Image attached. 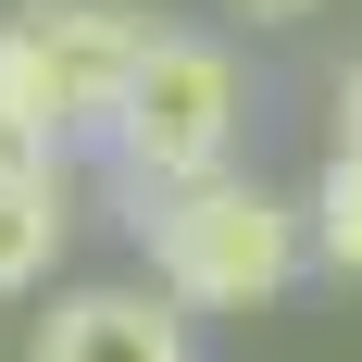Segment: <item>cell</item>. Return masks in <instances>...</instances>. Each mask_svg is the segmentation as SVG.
<instances>
[{"mask_svg": "<svg viewBox=\"0 0 362 362\" xmlns=\"http://www.w3.org/2000/svg\"><path fill=\"white\" fill-rule=\"evenodd\" d=\"M25 362H37V350H25Z\"/></svg>", "mask_w": 362, "mask_h": 362, "instance_id": "30bf717a", "label": "cell"}, {"mask_svg": "<svg viewBox=\"0 0 362 362\" xmlns=\"http://www.w3.org/2000/svg\"><path fill=\"white\" fill-rule=\"evenodd\" d=\"M225 13H250V25H288V13H313V0H225Z\"/></svg>", "mask_w": 362, "mask_h": 362, "instance_id": "9c48e42d", "label": "cell"}, {"mask_svg": "<svg viewBox=\"0 0 362 362\" xmlns=\"http://www.w3.org/2000/svg\"><path fill=\"white\" fill-rule=\"evenodd\" d=\"M13 37H25L37 88H50V112H63V138H112V112H125V88H138L150 63V13H125V0H25L13 13Z\"/></svg>", "mask_w": 362, "mask_h": 362, "instance_id": "3957f363", "label": "cell"}, {"mask_svg": "<svg viewBox=\"0 0 362 362\" xmlns=\"http://www.w3.org/2000/svg\"><path fill=\"white\" fill-rule=\"evenodd\" d=\"M63 250V175L37 163V150H0V300L37 288Z\"/></svg>", "mask_w": 362, "mask_h": 362, "instance_id": "5b68a950", "label": "cell"}, {"mask_svg": "<svg viewBox=\"0 0 362 362\" xmlns=\"http://www.w3.org/2000/svg\"><path fill=\"white\" fill-rule=\"evenodd\" d=\"M0 150H63V112H50V88H37V63H25V37H13V13H0Z\"/></svg>", "mask_w": 362, "mask_h": 362, "instance_id": "8992f818", "label": "cell"}, {"mask_svg": "<svg viewBox=\"0 0 362 362\" xmlns=\"http://www.w3.org/2000/svg\"><path fill=\"white\" fill-rule=\"evenodd\" d=\"M138 238H150L163 300H187V313H250V300H275V288L300 275L313 200H275V187H250V175H213V187L150 200Z\"/></svg>", "mask_w": 362, "mask_h": 362, "instance_id": "6da1fadb", "label": "cell"}, {"mask_svg": "<svg viewBox=\"0 0 362 362\" xmlns=\"http://www.w3.org/2000/svg\"><path fill=\"white\" fill-rule=\"evenodd\" d=\"M37 362H187V300H163V288H75L37 325Z\"/></svg>", "mask_w": 362, "mask_h": 362, "instance_id": "277c9868", "label": "cell"}, {"mask_svg": "<svg viewBox=\"0 0 362 362\" xmlns=\"http://www.w3.org/2000/svg\"><path fill=\"white\" fill-rule=\"evenodd\" d=\"M238 125H250V88H238V50L200 25H163L150 37L138 88L112 112V163L138 200H175V187H213L238 163Z\"/></svg>", "mask_w": 362, "mask_h": 362, "instance_id": "7a4b0ae2", "label": "cell"}, {"mask_svg": "<svg viewBox=\"0 0 362 362\" xmlns=\"http://www.w3.org/2000/svg\"><path fill=\"white\" fill-rule=\"evenodd\" d=\"M313 250H325L337 275H362V163H350V150H337L325 187H313Z\"/></svg>", "mask_w": 362, "mask_h": 362, "instance_id": "52a82bcc", "label": "cell"}, {"mask_svg": "<svg viewBox=\"0 0 362 362\" xmlns=\"http://www.w3.org/2000/svg\"><path fill=\"white\" fill-rule=\"evenodd\" d=\"M337 150H350V163H362V63L337 75Z\"/></svg>", "mask_w": 362, "mask_h": 362, "instance_id": "ba28073f", "label": "cell"}]
</instances>
